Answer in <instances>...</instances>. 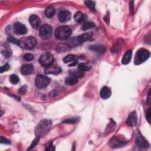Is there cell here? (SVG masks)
<instances>
[{
	"instance_id": "obj_7",
	"label": "cell",
	"mask_w": 151,
	"mask_h": 151,
	"mask_svg": "<svg viewBox=\"0 0 151 151\" xmlns=\"http://www.w3.org/2000/svg\"><path fill=\"white\" fill-rule=\"evenodd\" d=\"M50 82V79L46 76L40 74L36 79V85L39 89H43L48 86Z\"/></svg>"
},
{
	"instance_id": "obj_20",
	"label": "cell",
	"mask_w": 151,
	"mask_h": 151,
	"mask_svg": "<svg viewBox=\"0 0 151 151\" xmlns=\"http://www.w3.org/2000/svg\"><path fill=\"white\" fill-rule=\"evenodd\" d=\"M132 52L131 50H128L127 51L125 54H124L122 60V63L123 64H128L130 63V60L132 59Z\"/></svg>"
},
{
	"instance_id": "obj_23",
	"label": "cell",
	"mask_w": 151,
	"mask_h": 151,
	"mask_svg": "<svg viewBox=\"0 0 151 151\" xmlns=\"http://www.w3.org/2000/svg\"><path fill=\"white\" fill-rule=\"evenodd\" d=\"M70 47V46L67 44H60L56 47V50L58 53H64L68 51Z\"/></svg>"
},
{
	"instance_id": "obj_4",
	"label": "cell",
	"mask_w": 151,
	"mask_h": 151,
	"mask_svg": "<svg viewBox=\"0 0 151 151\" xmlns=\"http://www.w3.org/2000/svg\"><path fill=\"white\" fill-rule=\"evenodd\" d=\"M37 42L34 37H26L19 40V46L26 50H32L36 46Z\"/></svg>"
},
{
	"instance_id": "obj_21",
	"label": "cell",
	"mask_w": 151,
	"mask_h": 151,
	"mask_svg": "<svg viewBox=\"0 0 151 151\" xmlns=\"http://www.w3.org/2000/svg\"><path fill=\"white\" fill-rule=\"evenodd\" d=\"M78 78L75 76L70 75L65 80V83L69 86H74L78 83Z\"/></svg>"
},
{
	"instance_id": "obj_2",
	"label": "cell",
	"mask_w": 151,
	"mask_h": 151,
	"mask_svg": "<svg viewBox=\"0 0 151 151\" xmlns=\"http://www.w3.org/2000/svg\"><path fill=\"white\" fill-rule=\"evenodd\" d=\"M72 34V30L70 27L63 26L58 27L55 31V37L59 40H65L69 38Z\"/></svg>"
},
{
	"instance_id": "obj_9",
	"label": "cell",
	"mask_w": 151,
	"mask_h": 151,
	"mask_svg": "<svg viewBox=\"0 0 151 151\" xmlns=\"http://www.w3.org/2000/svg\"><path fill=\"white\" fill-rule=\"evenodd\" d=\"M136 144L139 147L142 148H147L149 147V144L147 140L139 132L136 133Z\"/></svg>"
},
{
	"instance_id": "obj_31",
	"label": "cell",
	"mask_w": 151,
	"mask_h": 151,
	"mask_svg": "<svg viewBox=\"0 0 151 151\" xmlns=\"http://www.w3.org/2000/svg\"><path fill=\"white\" fill-rule=\"evenodd\" d=\"M9 80H10V82H11V83L12 84L16 85V84H17L19 82V77H18L17 75H16V74H12V75H11V76H10V77H9Z\"/></svg>"
},
{
	"instance_id": "obj_36",
	"label": "cell",
	"mask_w": 151,
	"mask_h": 151,
	"mask_svg": "<svg viewBox=\"0 0 151 151\" xmlns=\"http://www.w3.org/2000/svg\"><path fill=\"white\" fill-rule=\"evenodd\" d=\"M27 86L26 85H24L23 86H22L21 88H20L18 90V93L21 95H24L26 94V92H27Z\"/></svg>"
},
{
	"instance_id": "obj_11",
	"label": "cell",
	"mask_w": 151,
	"mask_h": 151,
	"mask_svg": "<svg viewBox=\"0 0 151 151\" xmlns=\"http://www.w3.org/2000/svg\"><path fill=\"white\" fill-rule=\"evenodd\" d=\"M126 123L129 126H135L138 124V116L135 112H132L129 115Z\"/></svg>"
},
{
	"instance_id": "obj_40",
	"label": "cell",
	"mask_w": 151,
	"mask_h": 151,
	"mask_svg": "<svg viewBox=\"0 0 151 151\" xmlns=\"http://www.w3.org/2000/svg\"><path fill=\"white\" fill-rule=\"evenodd\" d=\"M54 148V146L53 145V142H51L49 144V145L48 146V148L46 149V150H54L55 148Z\"/></svg>"
},
{
	"instance_id": "obj_37",
	"label": "cell",
	"mask_w": 151,
	"mask_h": 151,
	"mask_svg": "<svg viewBox=\"0 0 151 151\" xmlns=\"http://www.w3.org/2000/svg\"><path fill=\"white\" fill-rule=\"evenodd\" d=\"M146 119L148 120V122L149 123L150 122V117H151V115H150V108H148V109L146 110Z\"/></svg>"
},
{
	"instance_id": "obj_12",
	"label": "cell",
	"mask_w": 151,
	"mask_h": 151,
	"mask_svg": "<svg viewBox=\"0 0 151 151\" xmlns=\"http://www.w3.org/2000/svg\"><path fill=\"white\" fill-rule=\"evenodd\" d=\"M29 21L31 26L35 29H38L40 27L41 20L39 17L36 15H32L30 17Z\"/></svg>"
},
{
	"instance_id": "obj_39",
	"label": "cell",
	"mask_w": 151,
	"mask_h": 151,
	"mask_svg": "<svg viewBox=\"0 0 151 151\" xmlns=\"http://www.w3.org/2000/svg\"><path fill=\"white\" fill-rule=\"evenodd\" d=\"M130 12L131 15L134 14V2L131 1L130 3Z\"/></svg>"
},
{
	"instance_id": "obj_26",
	"label": "cell",
	"mask_w": 151,
	"mask_h": 151,
	"mask_svg": "<svg viewBox=\"0 0 151 151\" xmlns=\"http://www.w3.org/2000/svg\"><path fill=\"white\" fill-rule=\"evenodd\" d=\"M70 75H72L73 76L76 77L77 78L79 79V78H82L83 77H84L85 76V73L84 72L80 71V70H70L69 72Z\"/></svg>"
},
{
	"instance_id": "obj_3",
	"label": "cell",
	"mask_w": 151,
	"mask_h": 151,
	"mask_svg": "<svg viewBox=\"0 0 151 151\" xmlns=\"http://www.w3.org/2000/svg\"><path fill=\"white\" fill-rule=\"evenodd\" d=\"M150 53L148 50L145 48H140L138 50L134 60V63L136 65H139L144 63L150 57Z\"/></svg>"
},
{
	"instance_id": "obj_8",
	"label": "cell",
	"mask_w": 151,
	"mask_h": 151,
	"mask_svg": "<svg viewBox=\"0 0 151 151\" xmlns=\"http://www.w3.org/2000/svg\"><path fill=\"white\" fill-rule=\"evenodd\" d=\"M127 143L128 142L125 139V138L115 136L110 140L109 145L110 147H112V148H117L123 146Z\"/></svg>"
},
{
	"instance_id": "obj_19",
	"label": "cell",
	"mask_w": 151,
	"mask_h": 151,
	"mask_svg": "<svg viewBox=\"0 0 151 151\" xmlns=\"http://www.w3.org/2000/svg\"><path fill=\"white\" fill-rule=\"evenodd\" d=\"M89 49L99 54H103L106 51V48L103 45H93L89 47Z\"/></svg>"
},
{
	"instance_id": "obj_6",
	"label": "cell",
	"mask_w": 151,
	"mask_h": 151,
	"mask_svg": "<svg viewBox=\"0 0 151 151\" xmlns=\"http://www.w3.org/2000/svg\"><path fill=\"white\" fill-rule=\"evenodd\" d=\"M39 33L40 37L43 39H48L52 36L53 28L48 24H44L40 27Z\"/></svg>"
},
{
	"instance_id": "obj_15",
	"label": "cell",
	"mask_w": 151,
	"mask_h": 151,
	"mask_svg": "<svg viewBox=\"0 0 151 151\" xmlns=\"http://www.w3.org/2000/svg\"><path fill=\"white\" fill-rule=\"evenodd\" d=\"M46 74H57L62 72V69L59 67L56 66L52 65L50 67H47L45 71Z\"/></svg>"
},
{
	"instance_id": "obj_30",
	"label": "cell",
	"mask_w": 151,
	"mask_h": 151,
	"mask_svg": "<svg viewBox=\"0 0 151 151\" xmlns=\"http://www.w3.org/2000/svg\"><path fill=\"white\" fill-rule=\"evenodd\" d=\"M85 4L86 5V6L91 10V11L95 12L96 11L95 8V3L91 1H85Z\"/></svg>"
},
{
	"instance_id": "obj_18",
	"label": "cell",
	"mask_w": 151,
	"mask_h": 151,
	"mask_svg": "<svg viewBox=\"0 0 151 151\" xmlns=\"http://www.w3.org/2000/svg\"><path fill=\"white\" fill-rule=\"evenodd\" d=\"M1 53L6 57H9L12 54V52L9 46L7 44H2L1 46Z\"/></svg>"
},
{
	"instance_id": "obj_34",
	"label": "cell",
	"mask_w": 151,
	"mask_h": 151,
	"mask_svg": "<svg viewBox=\"0 0 151 151\" xmlns=\"http://www.w3.org/2000/svg\"><path fill=\"white\" fill-rule=\"evenodd\" d=\"M34 57L32 54H30V53H27L24 56H23V58L26 60V61H32L34 59Z\"/></svg>"
},
{
	"instance_id": "obj_14",
	"label": "cell",
	"mask_w": 151,
	"mask_h": 151,
	"mask_svg": "<svg viewBox=\"0 0 151 151\" xmlns=\"http://www.w3.org/2000/svg\"><path fill=\"white\" fill-rule=\"evenodd\" d=\"M34 67L32 64H28L23 66L21 68V73L23 75H29L34 72Z\"/></svg>"
},
{
	"instance_id": "obj_43",
	"label": "cell",
	"mask_w": 151,
	"mask_h": 151,
	"mask_svg": "<svg viewBox=\"0 0 151 151\" xmlns=\"http://www.w3.org/2000/svg\"><path fill=\"white\" fill-rule=\"evenodd\" d=\"M77 64V62H74L73 63H72L70 64H69V67H73V66H75L76 64Z\"/></svg>"
},
{
	"instance_id": "obj_1",
	"label": "cell",
	"mask_w": 151,
	"mask_h": 151,
	"mask_svg": "<svg viewBox=\"0 0 151 151\" xmlns=\"http://www.w3.org/2000/svg\"><path fill=\"white\" fill-rule=\"evenodd\" d=\"M52 122L48 119H43L37 125L35 129V135L40 138L44 137L51 129Z\"/></svg>"
},
{
	"instance_id": "obj_32",
	"label": "cell",
	"mask_w": 151,
	"mask_h": 151,
	"mask_svg": "<svg viewBox=\"0 0 151 151\" xmlns=\"http://www.w3.org/2000/svg\"><path fill=\"white\" fill-rule=\"evenodd\" d=\"M39 140H40V138L37 136V138H36L33 140V141L32 145H30V148L28 149V150H30L33 149V148H34L37 145V144L38 143Z\"/></svg>"
},
{
	"instance_id": "obj_27",
	"label": "cell",
	"mask_w": 151,
	"mask_h": 151,
	"mask_svg": "<svg viewBox=\"0 0 151 151\" xmlns=\"http://www.w3.org/2000/svg\"><path fill=\"white\" fill-rule=\"evenodd\" d=\"M95 27V24L93 22H87L85 23L82 27V30L83 31H86L89 29H92Z\"/></svg>"
},
{
	"instance_id": "obj_29",
	"label": "cell",
	"mask_w": 151,
	"mask_h": 151,
	"mask_svg": "<svg viewBox=\"0 0 151 151\" xmlns=\"http://www.w3.org/2000/svg\"><path fill=\"white\" fill-rule=\"evenodd\" d=\"M80 119L79 117H72V118H69L66 120H65L63 122L64 123H67V124H74L77 123L79 122Z\"/></svg>"
},
{
	"instance_id": "obj_13",
	"label": "cell",
	"mask_w": 151,
	"mask_h": 151,
	"mask_svg": "<svg viewBox=\"0 0 151 151\" xmlns=\"http://www.w3.org/2000/svg\"><path fill=\"white\" fill-rule=\"evenodd\" d=\"M72 14L69 11H61L58 14V19L60 22L66 23L68 21L71 19Z\"/></svg>"
},
{
	"instance_id": "obj_5",
	"label": "cell",
	"mask_w": 151,
	"mask_h": 151,
	"mask_svg": "<svg viewBox=\"0 0 151 151\" xmlns=\"http://www.w3.org/2000/svg\"><path fill=\"white\" fill-rule=\"evenodd\" d=\"M54 61L53 56L49 53H45L41 55L39 58V62L43 66L46 67L53 65Z\"/></svg>"
},
{
	"instance_id": "obj_28",
	"label": "cell",
	"mask_w": 151,
	"mask_h": 151,
	"mask_svg": "<svg viewBox=\"0 0 151 151\" xmlns=\"http://www.w3.org/2000/svg\"><path fill=\"white\" fill-rule=\"evenodd\" d=\"M78 69L80 70V71H82L83 72L88 71L90 69V66H89L86 63H81L79 64L78 66Z\"/></svg>"
},
{
	"instance_id": "obj_10",
	"label": "cell",
	"mask_w": 151,
	"mask_h": 151,
	"mask_svg": "<svg viewBox=\"0 0 151 151\" xmlns=\"http://www.w3.org/2000/svg\"><path fill=\"white\" fill-rule=\"evenodd\" d=\"M14 32L17 35H24L27 34V27L21 23H15L14 25Z\"/></svg>"
},
{
	"instance_id": "obj_22",
	"label": "cell",
	"mask_w": 151,
	"mask_h": 151,
	"mask_svg": "<svg viewBox=\"0 0 151 151\" xmlns=\"http://www.w3.org/2000/svg\"><path fill=\"white\" fill-rule=\"evenodd\" d=\"M74 19L75 21L78 23H82L84 22L86 19V15H84L82 12L78 11L74 14Z\"/></svg>"
},
{
	"instance_id": "obj_24",
	"label": "cell",
	"mask_w": 151,
	"mask_h": 151,
	"mask_svg": "<svg viewBox=\"0 0 151 151\" xmlns=\"http://www.w3.org/2000/svg\"><path fill=\"white\" fill-rule=\"evenodd\" d=\"M78 59V57L74 54H69L63 58V62L64 63H73L74 62H77Z\"/></svg>"
},
{
	"instance_id": "obj_38",
	"label": "cell",
	"mask_w": 151,
	"mask_h": 151,
	"mask_svg": "<svg viewBox=\"0 0 151 151\" xmlns=\"http://www.w3.org/2000/svg\"><path fill=\"white\" fill-rule=\"evenodd\" d=\"M9 68V66L8 64H5V65H4L3 66H2L1 67V73H3L4 72H7V70H8V69Z\"/></svg>"
},
{
	"instance_id": "obj_17",
	"label": "cell",
	"mask_w": 151,
	"mask_h": 151,
	"mask_svg": "<svg viewBox=\"0 0 151 151\" xmlns=\"http://www.w3.org/2000/svg\"><path fill=\"white\" fill-rule=\"evenodd\" d=\"M93 36V33L92 32H89L85 33L83 34L80 35L77 37V40L79 43H82L85 42L87 41V40H90Z\"/></svg>"
},
{
	"instance_id": "obj_16",
	"label": "cell",
	"mask_w": 151,
	"mask_h": 151,
	"mask_svg": "<svg viewBox=\"0 0 151 151\" xmlns=\"http://www.w3.org/2000/svg\"><path fill=\"white\" fill-rule=\"evenodd\" d=\"M111 94H112L111 90L107 86L103 87L100 92V96H101V97L103 99H107L109 98L110 96H111Z\"/></svg>"
},
{
	"instance_id": "obj_25",
	"label": "cell",
	"mask_w": 151,
	"mask_h": 151,
	"mask_svg": "<svg viewBox=\"0 0 151 151\" xmlns=\"http://www.w3.org/2000/svg\"><path fill=\"white\" fill-rule=\"evenodd\" d=\"M56 11H55V9L52 6H50L48 7L46 11H45V15L47 17V18H52L54 14H55Z\"/></svg>"
},
{
	"instance_id": "obj_42",
	"label": "cell",
	"mask_w": 151,
	"mask_h": 151,
	"mask_svg": "<svg viewBox=\"0 0 151 151\" xmlns=\"http://www.w3.org/2000/svg\"><path fill=\"white\" fill-rule=\"evenodd\" d=\"M148 103L149 105L150 103V91H149L148 96Z\"/></svg>"
},
{
	"instance_id": "obj_35",
	"label": "cell",
	"mask_w": 151,
	"mask_h": 151,
	"mask_svg": "<svg viewBox=\"0 0 151 151\" xmlns=\"http://www.w3.org/2000/svg\"><path fill=\"white\" fill-rule=\"evenodd\" d=\"M0 142H1V144H7V145L11 144V142H10V140H8L7 138L4 137V136H1V138H0Z\"/></svg>"
},
{
	"instance_id": "obj_33",
	"label": "cell",
	"mask_w": 151,
	"mask_h": 151,
	"mask_svg": "<svg viewBox=\"0 0 151 151\" xmlns=\"http://www.w3.org/2000/svg\"><path fill=\"white\" fill-rule=\"evenodd\" d=\"M8 41L10 43H14L18 46H19V40H17L16 38H14L12 36H9L8 37Z\"/></svg>"
},
{
	"instance_id": "obj_41",
	"label": "cell",
	"mask_w": 151,
	"mask_h": 151,
	"mask_svg": "<svg viewBox=\"0 0 151 151\" xmlns=\"http://www.w3.org/2000/svg\"><path fill=\"white\" fill-rule=\"evenodd\" d=\"M57 95V92L55 90H53V91H52L50 93V96L51 97H54Z\"/></svg>"
}]
</instances>
